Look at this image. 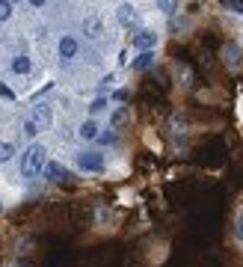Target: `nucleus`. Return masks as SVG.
Here are the masks:
<instances>
[{
  "mask_svg": "<svg viewBox=\"0 0 243 267\" xmlns=\"http://www.w3.org/2000/svg\"><path fill=\"white\" fill-rule=\"evenodd\" d=\"M45 155H48L45 145H39V142L30 145V149L24 152V160H21V172H24L27 178H36L42 169H45Z\"/></svg>",
  "mask_w": 243,
  "mask_h": 267,
  "instance_id": "obj_1",
  "label": "nucleus"
},
{
  "mask_svg": "<svg viewBox=\"0 0 243 267\" xmlns=\"http://www.w3.org/2000/svg\"><path fill=\"white\" fill-rule=\"evenodd\" d=\"M77 166H80L83 172H101V169H104V155L83 152V155H77Z\"/></svg>",
  "mask_w": 243,
  "mask_h": 267,
  "instance_id": "obj_2",
  "label": "nucleus"
},
{
  "mask_svg": "<svg viewBox=\"0 0 243 267\" xmlns=\"http://www.w3.org/2000/svg\"><path fill=\"white\" fill-rule=\"evenodd\" d=\"M30 122L42 131V128H51L53 122V107L51 104H45V101H39V104H33V119Z\"/></svg>",
  "mask_w": 243,
  "mask_h": 267,
  "instance_id": "obj_3",
  "label": "nucleus"
},
{
  "mask_svg": "<svg viewBox=\"0 0 243 267\" xmlns=\"http://www.w3.org/2000/svg\"><path fill=\"white\" fill-rule=\"evenodd\" d=\"M77 51H80V45H77L74 36H63L59 39V60H74Z\"/></svg>",
  "mask_w": 243,
  "mask_h": 267,
  "instance_id": "obj_4",
  "label": "nucleus"
},
{
  "mask_svg": "<svg viewBox=\"0 0 243 267\" xmlns=\"http://www.w3.org/2000/svg\"><path fill=\"white\" fill-rule=\"evenodd\" d=\"M134 45L139 48V53H145V51H151L157 45V36L155 33H148V30H142V33L134 36Z\"/></svg>",
  "mask_w": 243,
  "mask_h": 267,
  "instance_id": "obj_5",
  "label": "nucleus"
},
{
  "mask_svg": "<svg viewBox=\"0 0 243 267\" xmlns=\"http://www.w3.org/2000/svg\"><path fill=\"white\" fill-rule=\"evenodd\" d=\"M83 33H86L89 39H101V33H104V24H101L98 18H86V21H83Z\"/></svg>",
  "mask_w": 243,
  "mask_h": 267,
  "instance_id": "obj_6",
  "label": "nucleus"
},
{
  "mask_svg": "<svg viewBox=\"0 0 243 267\" xmlns=\"http://www.w3.org/2000/svg\"><path fill=\"white\" fill-rule=\"evenodd\" d=\"M45 175L51 178V181H66V178H69V169H66L63 163H48V166H45Z\"/></svg>",
  "mask_w": 243,
  "mask_h": 267,
  "instance_id": "obj_7",
  "label": "nucleus"
},
{
  "mask_svg": "<svg viewBox=\"0 0 243 267\" xmlns=\"http://www.w3.org/2000/svg\"><path fill=\"white\" fill-rule=\"evenodd\" d=\"M131 66H134V69H137V71H145V69H151V66H155V53H151V51L139 53V56H137V60H134V63H131Z\"/></svg>",
  "mask_w": 243,
  "mask_h": 267,
  "instance_id": "obj_8",
  "label": "nucleus"
},
{
  "mask_svg": "<svg viewBox=\"0 0 243 267\" xmlns=\"http://www.w3.org/2000/svg\"><path fill=\"white\" fill-rule=\"evenodd\" d=\"M30 69H33V63H30V56H27V53H21V56L12 60V71H15V74H27Z\"/></svg>",
  "mask_w": 243,
  "mask_h": 267,
  "instance_id": "obj_9",
  "label": "nucleus"
},
{
  "mask_svg": "<svg viewBox=\"0 0 243 267\" xmlns=\"http://www.w3.org/2000/svg\"><path fill=\"white\" fill-rule=\"evenodd\" d=\"M80 137H83V140H95V137H98V125L92 122V119H86V122L80 125Z\"/></svg>",
  "mask_w": 243,
  "mask_h": 267,
  "instance_id": "obj_10",
  "label": "nucleus"
},
{
  "mask_svg": "<svg viewBox=\"0 0 243 267\" xmlns=\"http://www.w3.org/2000/svg\"><path fill=\"white\" fill-rule=\"evenodd\" d=\"M125 122H128V110H125V107L113 110V116H110V125H113V131H116V128H122Z\"/></svg>",
  "mask_w": 243,
  "mask_h": 267,
  "instance_id": "obj_11",
  "label": "nucleus"
},
{
  "mask_svg": "<svg viewBox=\"0 0 243 267\" xmlns=\"http://www.w3.org/2000/svg\"><path fill=\"white\" fill-rule=\"evenodd\" d=\"M12 155H15V145L12 142H0V163L12 160Z\"/></svg>",
  "mask_w": 243,
  "mask_h": 267,
  "instance_id": "obj_12",
  "label": "nucleus"
},
{
  "mask_svg": "<svg viewBox=\"0 0 243 267\" xmlns=\"http://www.w3.org/2000/svg\"><path fill=\"white\" fill-rule=\"evenodd\" d=\"M226 56H228V66H237L240 63V51L234 45H226Z\"/></svg>",
  "mask_w": 243,
  "mask_h": 267,
  "instance_id": "obj_13",
  "label": "nucleus"
},
{
  "mask_svg": "<svg viewBox=\"0 0 243 267\" xmlns=\"http://www.w3.org/2000/svg\"><path fill=\"white\" fill-rule=\"evenodd\" d=\"M9 18H12V3L0 0V21H9Z\"/></svg>",
  "mask_w": 243,
  "mask_h": 267,
  "instance_id": "obj_14",
  "label": "nucleus"
},
{
  "mask_svg": "<svg viewBox=\"0 0 243 267\" xmlns=\"http://www.w3.org/2000/svg\"><path fill=\"white\" fill-rule=\"evenodd\" d=\"M122 21H125V24H137V15H134L131 6H122Z\"/></svg>",
  "mask_w": 243,
  "mask_h": 267,
  "instance_id": "obj_15",
  "label": "nucleus"
},
{
  "mask_svg": "<svg viewBox=\"0 0 243 267\" xmlns=\"http://www.w3.org/2000/svg\"><path fill=\"white\" fill-rule=\"evenodd\" d=\"M89 110H92V113H101V110H107V101H104V98H95Z\"/></svg>",
  "mask_w": 243,
  "mask_h": 267,
  "instance_id": "obj_16",
  "label": "nucleus"
},
{
  "mask_svg": "<svg viewBox=\"0 0 243 267\" xmlns=\"http://www.w3.org/2000/svg\"><path fill=\"white\" fill-rule=\"evenodd\" d=\"M95 140L101 142V145H107V142H116V134H110V131H107V134H98Z\"/></svg>",
  "mask_w": 243,
  "mask_h": 267,
  "instance_id": "obj_17",
  "label": "nucleus"
},
{
  "mask_svg": "<svg viewBox=\"0 0 243 267\" xmlns=\"http://www.w3.org/2000/svg\"><path fill=\"white\" fill-rule=\"evenodd\" d=\"M223 6H226V9H231V12H237V15H243V3H231V0H226Z\"/></svg>",
  "mask_w": 243,
  "mask_h": 267,
  "instance_id": "obj_18",
  "label": "nucleus"
},
{
  "mask_svg": "<svg viewBox=\"0 0 243 267\" xmlns=\"http://www.w3.org/2000/svg\"><path fill=\"white\" fill-rule=\"evenodd\" d=\"M36 131H39V128H36V125L27 119V122H24V134H27V137H36Z\"/></svg>",
  "mask_w": 243,
  "mask_h": 267,
  "instance_id": "obj_19",
  "label": "nucleus"
},
{
  "mask_svg": "<svg viewBox=\"0 0 243 267\" xmlns=\"http://www.w3.org/2000/svg\"><path fill=\"white\" fill-rule=\"evenodd\" d=\"M113 80H116V77H113V74H107L104 80H101V92H107V89H110V83H113Z\"/></svg>",
  "mask_w": 243,
  "mask_h": 267,
  "instance_id": "obj_20",
  "label": "nucleus"
},
{
  "mask_svg": "<svg viewBox=\"0 0 243 267\" xmlns=\"http://www.w3.org/2000/svg\"><path fill=\"white\" fill-rule=\"evenodd\" d=\"M0 95H3V98H15V92H12L9 86H0Z\"/></svg>",
  "mask_w": 243,
  "mask_h": 267,
  "instance_id": "obj_21",
  "label": "nucleus"
},
{
  "mask_svg": "<svg viewBox=\"0 0 243 267\" xmlns=\"http://www.w3.org/2000/svg\"><path fill=\"white\" fill-rule=\"evenodd\" d=\"M237 238L243 241V217H240V223H237Z\"/></svg>",
  "mask_w": 243,
  "mask_h": 267,
  "instance_id": "obj_22",
  "label": "nucleus"
}]
</instances>
